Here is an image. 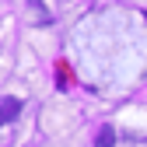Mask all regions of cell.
I'll return each instance as SVG.
<instances>
[{"label": "cell", "instance_id": "1", "mask_svg": "<svg viewBox=\"0 0 147 147\" xmlns=\"http://www.w3.org/2000/svg\"><path fill=\"white\" fill-rule=\"evenodd\" d=\"M18 116H21V98H0V126L4 123H14Z\"/></svg>", "mask_w": 147, "mask_h": 147}, {"label": "cell", "instance_id": "2", "mask_svg": "<svg viewBox=\"0 0 147 147\" xmlns=\"http://www.w3.org/2000/svg\"><path fill=\"white\" fill-rule=\"evenodd\" d=\"M95 144H98V147H112V144H116V130H112V126H102L98 137H95Z\"/></svg>", "mask_w": 147, "mask_h": 147}]
</instances>
